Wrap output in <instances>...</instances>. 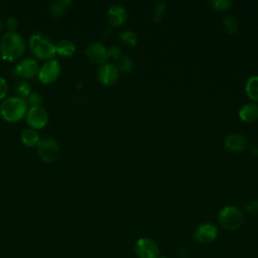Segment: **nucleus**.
<instances>
[{"instance_id":"obj_30","label":"nucleus","mask_w":258,"mask_h":258,"mask_svg":"<svg viewBox=\"0 0 258 258\" xmlns=\"http://www.w3.org/2000/svg\"><path fill=\"white\" fill-rule=\"evenodd\" d=\"M108 51H109V56H112L114 59H116L117 57H119L120 54L122 53V52H121V48H120L118 45H116V44L110 46V48L108 49Z\"/></svg>"},{"instance_id":"obj_14","label":"nucleus","mask_w":258,"mask_h":258,"mask_svg":"<svg viewBox=\"0 0 258 258\" xmlns=\"http://www.w3.org/2000/svg\"><path fill=\"white\" fill-rule=\"evenodd\" d=\"M127 16V10L121 5L115 4L108 9V20L110 24L114 26L123 24L126 21Z\"/></svg>"},{"instance_id":"obj_9","label":"nucleus","mask_w":258,"mask_h":258,"mask_svg":"<svg viewBox=\"0 0 258 258\" xmlns=\"http://www.w3.org/2000/svg\"><path fill=\"white\" fill-rule=\"evenodd\" d=\"M39 66L35 58L31 56H26L22 58L14 68V73L23 78V79H31L38 74Z\"/></svg>"},{"instance_id":"obj_15","label":"nucleus","mask_w":258,"mask_h":258,"mask_svg":"<svg viewBox=\"0 0 258 258\" xmlns=\"http://www.w3.org/2000/svg\"><path fill=\"white\" fill-rule=\"evenodd\" d=\"M239 116L244 122H253L258 118V105L254 103L244 104L239 110Z\"/></svg>"},{"instance_id":"obj_1","label":"nucleus","mask_w":258,"mask_h":258,"mask_svg":"<svg viewBox=\"0 0 258 258\" xmlns=\"http://www.w3.org/2000/svg\"><path fill=\"white\" fill-rule=\"evenodd\" d=\"M25 50L23 37L16 31L5 32L0 40V53L3 59L13 61L19 58Z\"/></svg>"},{"instance_id":"obj_24","label":"nucleus","mask_w":258,"mask_h":258,"mask_svg":"<svg viewBox=\"0 0 258 258\" xmlns=\"http://www.w3.org/2000/svg\"><path fill=\"white\" fill-rule=\"evenodd\" d=\"M211 5L220 11H225L231 8L232 1L231 0H211Z\"/></svg>"},{"instance_id":"obj_12","label":"nucleus","mask_w":258,"mask_h":258,"mask_svg":"<svg viewBox=\"0 0 258 258\" xmlns=\"http://www.w3.org/2000/svg\"><path fill=\"white\" fill-rule=\"evenodd\" d=\"M119 77V71L114 63L106 62L98 70V79L104 85L114 84Z\"/></svg>"},{"instance_id":"obj_5","label":"nucleus","mask_w":258,"mask_h":258,"mask_svg":"<svg viewBox=\"0 0 258 258\" xmlns=\"http://www.w3.org/2000/svg\"><path fill=\"white\" fill-rule=\"evenodd\" d=\"M37 153L44 162H53L59 156L58 142L52 137H42L36 145Z\"/></svg>"},{"instance_id":"obj_29","label":"nucleus","mask_w":258,"mask_h":258,"mask_svg":"<svg viewBox=\"0 0 258 258\" xmlns=\"http://www.w3.org/2000/svg\"><path fill=\"white\" fill-rule=\"evenodd\" d=\"M5 24H6V27L9 29V31H15V29L18 26V20L15 17L10 16L6 19Z\"/></svg>"},{"instance_id":"obj_32","label":"nucleus","mask_w":258,"mask_h":258,"mask_svg":"<svg viewBox=\"0 0 258 258\" xmlns=\"http://www.w3.org/2000/svg\"><path fill=\"white\" fill-rule=\"evenodd\" d=\"M158 258H167V257H165V256H159Z\"/></svg>"},{"instance_id":"obj_23","label":"nucleus","mask_w":258,"mask_h":258,"mask_svg":"<svg viewBox=\"0 0 258 258\" xmlns=\"http://www.w3.org/2000/svg\"><path fill=\"white\" fill-rule=\"evenodd\" d=\"M119 37L121 38L122 41H124L125 43H127L129 45H135L137 43V40H138V36H137L136 32L134 30H131V29L123 30L119 34Z\"/></svg>"},{"instance_id":"obj_27","label":"nucleus","mask_w":258,"mask_h":258,"mask_svg":"<svg viewBox=\"0 0 258 258\" xmlns=\"http://www.w3.org/2000/svg\"><path fill=\"white\" fill-rule=\"evenodd\" d=\"M245 210L253 215H258V200H251L245 206Z\"/></svg>"},{"instance_id":"obj_4","label":"nucleus","mask_w":258,"mask_h":258,"mask_svg":"<svg viewBox=\"0 0 258 258\" xmlns=\"http://www.w3.org/2000/svg\"><path fill=\"white\" fill-rule=\"evenodd\" d=\"M244 214L236 206H226L219 212L218 221L222 228L235 231L239 229L244 223Z\"/></svg>"},{"instance_id":"obj_13","label":"nucleus","mask_w":258,"mask_h":258,"mask_svg":"<svg viewBox=\"0 0 258 258\" xmlns=\"http://www.w3.org/2000/svg\"><path fill=\"white\" fill-rule=\"evenodd\" d=\"M224 144L228 150L239 152L246 148L247 138L241 133H231L226 137Z\"/></svg>"},{"instance_id":"obj_2","label":"nucleus","mask_w":258,"mask_h":258,"mask_svg":"<svg viewBox=\"0 0 258 258\" xmlns=\"http://www.w3.org/2000/svg\"><path fill=\"white\" fill-rule=\"evenodd\" d=\"M28 110L25 99L18 96L6 97L0 104V114L8 122H17L21 120Z\"/></svg>"},{"instance_id":"obj_19","label":"nucleus","mask_w":258,"mask_h":258,"mask_svg":"<svg viewBox=\"0 0 258 258\" xmlns=\"http://www.w3.org/2000/svg\"><path fill=\"white\" fill-rule=\"evenodd\" d=\"M72 4L71 0H58V1H53L49 5V13L53 17H59L61 16L68 7Z\"/></svg>"},{"instance_id":"obj_16","label":"nucleus","mask_w":258,"mask_h":258,"mask_svg":"<svg viewBox=\"0 0 258 258\" xmlns=\"http://www.w3.org/2000/svg\"><path fill=\"white\" fill-rule=\"evenodd\" d=\"M20 138L24 145L32 147V146L37 145V143L40 140V135L37 130L28 127V128H25L22 130Z\"/></svg>"},{"instance_id":"obj_26","label":"nucleus","mask_w":258,"mask_h":258,"mask_svg":"<svg viewBox=\"0 0 258 258\" xmlns=\"http://www.w3.org/2000/svg\"><path fill=\"white\" fill-rule=\"evenodd\" d=\"M165 9H166V4L162 1L158 2L156 5H155V8H154V11H153V19L155 21H159L163 18V15H164V12H165Z\"/></svg>"},{"instance_id":"obj_18","label":"nucleus","mask_w":258,"mask_h":258,"mask_svg":"<svg viewBox=\"0 0 258 258\" xmlns=\"http://www.w3.org/2000/svg\"><path fill=\"white\" fill-rule=\"evenodd\" d=\"M245 92L250 99L258 101V75L248 78L245 84Z\"/></svg>"},{"instance_id":"obj_25","label":"nucleus","mask_w":258,"mask_h":258,"mask_svg":"<svg viewBox=\"0 0 258 258\" xmlns=\"http://www.w3.org/2000/svg\"><path fill=\"white\" fill-rule=\"evenodd\" d=\"M42 96L37 92H31V94L26 98L27 105H30V107H37L40 106L42 103Z\"/></svg>"},{"instance_id":"obj_8","label":"nucleus","mask_w":258,"mask_h":258,"mask_svg":"<svg viewBox=\"0 0 258 258\" xmlns=\"http://www.w3.org/2000/svg\"><path fill=\"white\" fill-rule=\"evenodd\" d=\"M25 119L27 124L30 128H33L35 130L43 128L48 123V113L47 111L41 107H30L25 115Z\"/></svg>"},{"instance_id":"obj_7","label":"nucleus","mask_w":258,"mask_h":258,"mask_svg":"<svg viewBox=\"0 0 258 258\" xmlns=\"http://www.w3.org/2000/svg\"><path fill=\"white\" fill-rule=\"evenodd\" d=\"M61 71L60 63L57 59L51 58L46 60L38 71V79L43 84L53 83L59 76Z\"/></svg>"},{"instance_id":"obj_28","label":"nucleus","mask_w":258,"mask_h":258,"mask_svg":"<svg viewBox=\"0 0 258 258\" xmlns=\"http://www.w3.org/2000/svg\"><path fill=\"white\" fill-rule=\"evenodd\" d=\"M8 92V84L6 80L0 76V100H4L6 98Z\"/></svg>"},{"instance_id":"obj_31","label":"nucleus","mask_w":258,"mask_h":258,"mask_svg":"<svg viewBox=\"0 0 258 258\" xmlns=\"http://www.w3.org/2000/svg\"><path fill=\"white\" fill-rule=\"evenodd\" d=\"M2 28H3V21H2V19L0 18V31L2 30Z\"/></svg>"},{"instance_id":"obj_10","label":"nucleus","mask_w":258,"mask_h":258,"mask_svg":"<svg viewBox=\"0 0 258 258\" xmlns=\"http://www.w3.org/2000/svg\"><path fill=\"white\" fill-rule=\"evenodd\" d=\"M86 54L88 58L96 64H104L109 58L108 48L101 42H92L86 49Z\"/></svg>"},{"instance_id":"obj_21","label":"nucleus","mask_w":258,"mask_h":258,"mask_svg":"<svg viewBox=\"0 0 258 258\" xmlns=\"http://www.w3.org/2000/svg\"><path fill=\"white\" fill-rule=\"evenodd\" d=\"M14 91L16 93V96L25 99L31 94V87L26 81H20L16 84Z\"/></svg>"},{"instance_id":"obj_20","label":"nucleus","mask_w":258,"mask_h":258,"mask_svg":"<svg viewBox=\"0 0 258 258\" xmlns=\"http://www.w3.org/2000/svg\"><path fill=\"white\" fill-rule=\"evenodd\" d=\"M115 60H116V63H114V64L116 66L118 71L128 73L133 68V61H132V59L127 54L121 53L120 56L117 57Z\"/></svg>"},{"instance_id":"obj_22","label":"nucleus","mask_w":258,"mask_h":258,"mask_svg":"<svg viewBox=\"0 0 258 258\" xmlns=\"http://www.w3.org/2000/svg\"><path fill=\"white\" fill-rule=\"evenodd\" d=\"M223 24L228 33H233L238 29V20L233 14L225 15L223 19Z\"/></svg>"},{"instance_id":"obj_3","label":"nucleus","mask_w":258,"mask_h":258,"mask_svg":"<svg viewBox=\"0 0 258 258\" xmlns=\"http://www.w3.org/2000/svg\"><path fill=\"white\" fill-rule=\"evenodd\" d=\"M29 47L34 56L39 59H51L55 51V43L42 32H35L29 37Z\"/></svg>"},{"instance_id":"obj_6","label":"nucleus","mask_w":258,"mask_h":258,"mask_svg":"<svg viewBox=\"0 0 258 258\" xmlns=\"http://www.w3.org/2000/svg\"><path fill=\"white\" fill-rule=\"evenodd\" d=\"M135 253L138 258H158L159 257V248L157 243L151 238L143 237L136 241Z\"/></svg>"},{"instance_id":"obj_11","label":"nucleus","mask_w":258,"mask_h":258,"mask_svg":"<svg viewBox=\"0 0 258 258\" xmlns=\"http://www.w3.org/2000/svg\"><path fill=\"white\" fill-rule=\"evenodd\" d=\"M218 236V229L211 223L201 224L194 233L195 240L200 244H209Z\"/></svg>"},{"instance_id":"obj_17","label":"nucleus","mask_w":258,"mask_h":258,"mask_svg":"<svg viewBox=\"0 0 258 258\" xmlns=\"http://www.w3.org/2000/svg\"><path fill=\"white\" fill-rule=\"evenodd\" d=\"M55 51L60 56H71L76 51L75 43L70 39H60L55 44Z\"/></svg>"}]
</instances>
